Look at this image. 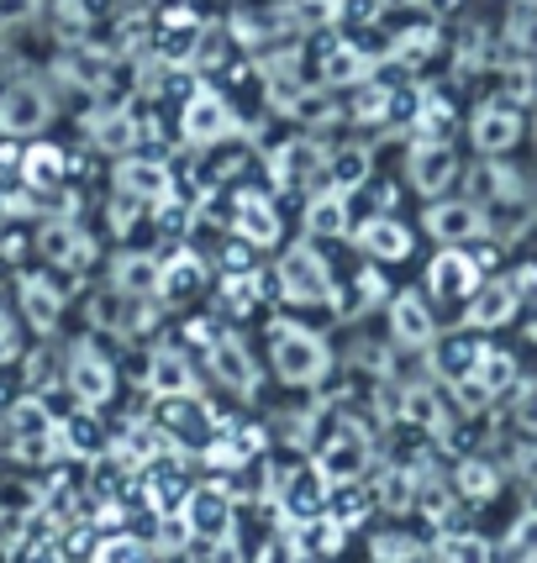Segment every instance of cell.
I'll use <instances>...</instances> for the list:
<instances>
[{
  "instance_id": "cell-1",
  "label": "cell",
  "mask_w": 537,
  "mask_h": 563,
  "mask_svg": "<svg viewBox=\"0 0 537 563\" xmlns=\"http://www.w3.org/2000/svg\"><path fill=\"white\" fill-rule=\"evenodd\" d=\"M268 358H274V374L295 390H317L332 374V347L300 321H274L268 327Z\"/></svg>"
},
{
  "instance_id": "cell-2",
  "label": "cell",
  "mask_w": 537,
  "mask_h": 563,
  "mask_svg": "<svg viewBox=\"0 0 537 563\" xmlns=\"http://www.w3.org/2000/svg\"><path fill=\"white\" fill-rule=\"evenodd\" d=\"M274 285L291 306H338V285H332V269L311 243H295L280 269H274Z\"/></svg>"
},
{
  "instance_id": "cell-3",
  "label": "cell",
  "mask_w": 537,
  "mask_h": 563,
  "mask_svg": "<svg viewBox=\"0 0 537 563\" xmlns=\"http://www.w3.org/2000/svg\"><path fill=\"white\" fill-rule=\"evenodd\" d=\"M311 453H317L311 464L327 474V485H353V479L369 468V432L353 417H338Z\"/></svg>"
},
{
  "instance_id": "cell-4",
  "label": "cell",
  "mask_w": 537,
  "mask_h": 563,
  "mask_svg": "<svg viewBox=\"0 0 537 563\" xmlns=\"http://www.w3.org/2000/svg\"><path fill=\"white\" fill-rule=\"evenodd\" d=\"M53 126V96L37 79H11L0 90V137H43Z\"/></svg>"
},
{
  "instance_id": "cell-5",
  "label": "cell",
  "mask_w": 537,
  "mask_h": 563,
  "mask_svg": "<svg viewBox=\"0 0 537 563\" xmlns=\"http://www.w3.org/2000/svg\"><path fill=\"white\" fill-rule=\"evenodd\" d=\"M64 385H69V395L85 411H100L117 395V368H111V358L96 343H74L64 353Z\"/></svg>"
},
{
  "instance_id": "cell-6",
  "label": "cell",
  "mask_w": 537,
  "mask_h": 563,
  "mask_svg": "<svg viewBox=\"0 0 537 563\" xmlns=\"http://www.w3.org/2000/svg\"><path fill=\"white\" fill-rule=\"evenodd\" d=\"M179 137L190 147H217L227 137H238V117H232V106L217 90H196L185 100V111H179Z\"/></svg>"
},
{
  "instance_id": "cell-7",
  "label": "cell",
  "mask_w": 537,
  "mask_h": 563,
  "mask_svg": "<svg viewBox=\"0 0 537 563\" xmlns=\"http://www.w3.org/2000/svg\"><path fill=\"white\" fill-rule=\"evenodd\" d=\"M206 368H211V379H217L221 390H232L238 400H253V395H259V379H264L238 332H217V343L206 347Z\"/></svg>"
},
{
  "instance_id": "cell-8",
  "label": "cell",
  "mask_w": 537,
  "mask_h": 563,
  "mask_svg": "<svg viewBox=\"0 0 537 563\" xmlns=\"http://www.w3.org/2000/svg\"><path fill=\"white\" fill-rule=\"evenodd\" d=\"M37 253L48 258L53 269L79 274V269L96 264V238H90L74 217H48L43 221V232H37Z\"/></svg>"
},
{
  "instance_id": "cell-9",
  "label": "cell",
  "mask_w": 537,
  "mask_h": 563,
  "mask_svg": "<svg viewBox=\"0 0 537 563\" xmlns=\"http://www.w3.org/2000/svg\"><path fill=\"white\" fill-rule=\"evenodd\" d=\"M179 521H185V532L190 538H232V490H221V485H196V490L185 495V506H179Z\"/></svg>"
},
{
  "instance_id": "cell-10",
  "label": "cell",
  "mask_w": 537,
  "mask_h": 563,
  "mask_svg": "<svg viewBox=\"0 0 537 563\" xmlns=\"http://www.w3.org/2000/svg\"><path fill=\"white\" fill-rule=\"evenodd\" d=\"M469 143L480 147V153H512L522 143V111H516L512 100H485L474 117H469Z\"/></svg>"
},
{
  "instance_id": "cell-11",
  "label": "cell",
  "mask_w": 537,
  "mask_h": 563,
  "mask_svg": "<svg viewBox=\"0 0 537 563\" xmlns=\"http://www.w3.org/2000/svg\"><path fill=\"white\" fill-rule=\"evenodd\" d=\"M268 174L280 190H295V185H311L317 174H327V147L317 137H295V143L274 147L268 153Z\"/></svg>"
},
{
  "instance_id": "cell-12",
  "label": "cell",
  "mask_w": 537,
  "mask_h": 563,
  "mask_svg": "<svg viewBox=\"0 0 537 563\" xmlns=\"http://www.w3.org/2000/svg\"><path fill=\"white\" fill-rule=\"evenodd\" d=\"M427 238H438V243H469V238H480L485 232V211H480V200H432L427 206Z\"/></svg>"
},
{
  "instance_id": "cell-13",
  "label": "cell",
  "mask_w": 537,
  "mask_h": 563,
  "mask_svg": "<svg viewBox=\"0 0 537 563\" xmlns=\"http://www.w3.org/2000/svg\"><path fill=\"white\" fill-rule=\"evenodd\" d=\"M406 179H412L421 196H442L453 179H459V158L448 143H421L416 137L412 153H406Z\"/></svg>"
},
{
  "instance_id": "cell-14",
  "label": "cell",
  "mask_w": 537,
  "mask_h": 563,
  "mask_svg": "<svg viewBox=\"0 0 537 563\" xmlns=\"http://www.w3.org/2000/svg\"><path fill=\"white\" fill-rule=\"evenodd\" d=\"M353 243L364 253L369 264H401L412 253V227H401L391 211H374V217L353 232Z\"/></svg>"
},
{
  "instance_id": "cell-15",
  "label": "cell",
  "mask_w": 537,
  "mask_h": 563,
  "mask_svg": "<svg viewBox=\"0 0 537 563\" xmlns=\"http://www.w3.org/2000/svg\"><path fill=\"white\" fill-rule=\"evenodd\" d=\"M427 285H432L438 300H469L480 290V264L469 258L464 247H442L438 258L427 264Z\"/></svg>"
},
{
  "instance_id": "cell-16",
  "label": "cell",
  "mask_w": 537,
  "mask_h": 563,
  "mask_svg": "<svg viewBox=\"0 0 537 563\" xmlns=\"http://www.w3.org/2000/svg\"><path fill=\"white\" fill-rule=\"evenodd\" d=\"M117 190L132 200H143V206H153V200H169L174 174L164 158H138V153H127L122 164H117Z\"/></svg>"
},
{
  "instance_id": "cell-17",
  "label": "cell",
  "mask_w": 537,
  "mask_h": 563,
  "mask_svg": "<svg viewBox=\"0 0 537 563\" xmlns=\"http://www.w3.org/2000/svg\"><path fill=\"white\" fill-rule=\"evenodd\" d=\"M17 300H22V321L32 327V332H43V338H48L53 327L64 321V290L53 285L48 274H22Z\"/></svg>"
},
{
  "instance_id": "cell-18",
  "label": "cell",
  "mask_w": 537,
  "mask_h": 563,
  "mask_svg": "<svg viewBox=\"0 0 537 563\" xmlns=\"http://www.w3.org/2000/svg\"><path fill=\"white\" fill-rule=\"evenodd\" d=\"M516 306L522 300H516L512 279H490L464 300V327L469 332H495V327H506L516 317Z\"/></svg>"
},
{
  "instance_id": "cell-19",
  "label": "cell",
  "mask_w": 537,
  "mask_h": 563,
  "mask_svg": "<svg viewBox=\"0 0 537 563\" xmlns=\"http://www.w3.org/2000/svg\"><path fill=\"white\" fill-rule=\"evenodd\" d=\"M53 74H58L64 85H74V90H85V96H111V74H117V64H111L100 48H69L58 64H53Z\"/></svg>"
},
{
  "instance_id": "cell-20",
  "label": "cell",
  "mask_w": 537,
  "mask_h": 563,
  "mask_svg": "<svg viewBox=\"0 0 537 563\" xmlns=\"http://www.w3.org/2000/svg\"><path fill=\"white\" fill-rule=\"evenodd\" d=\"M147 390L158 395H196L200 390V374L190 364V353H179V347H158L153 358H147Z\"/></svg>"
},
{
  "instance_id": "cell-21",
  "label": "cell",
  "mask_w": 537,
  "mask_h": 563,
  "mask_svg": "<svg viewBox=\"0 0 537 563\" xmlns=\"http://www.w3.org/2000/svg\"><path fill=\"white\" fill-rule=\"evenodd\" d=\"M232 232H238L248 247L280 243V211H274V200L268 196H238V206H232Z\"/></svg>"
},
{
  "instance_id": "cell-22",
  "label": "cell",
  "mask_w": 537,
  "mask_h": 563,
  "mask_svg": "<svg viewBox=\"0 0 537 563\" xmlns=\"http://www.w3.org/2000/svg\"><path fill=\"white\" fill-rule=\"evenodd\" d=\"M138 137H143V122H138L127 106H111V111H96V117H90V143H96L100 153L127 158V153L138 147Z\"/></svg>"
},
{
  "instance_id": "cell-23",
  "label": "cell",
  "mask_w": 537,
  "mask_h": 563,
  "mask_svg": "<svg viewBox=\"0 0 537 563\" xmlns=\"http://www.w3.org/2000/svg\"><path fill=\"white\" fill-rule=\"evenodd\" d=\"M391 332L401 347H432L438 338V321L421 306V295H395L391 300Z\"/></svg>"
},
{
  "instance_id": "cell-24",
  "label": "cell",
  "mask_w": 537,
  "mask_h": 563,
  "mask_svg": "<svg viewBox=\"0 0 537 563\" xmlns=\"http://www.w3.org/2000/svg\"><path fill=\"white\" fill-rule=\"evenodd\" d=\"M369 174H374V153L364 143H338L327 147V185L342 190V196H353L359 185H369Z\"/></svg>"
},
{
  "instance_id": "cell-25",
  "label": "cell",
  "mask_w": 537,
  "mask_h": 563,
  "mask_svg": "<svg viewBox=\"0 0 537 563\" xmlns=\"http://www.w3.org/2000/svg\"><path fill=\"white\" fill-rule=\"evenodd\" d=\"M227 37H232L238 48L264 53L274 37H291V26H285V16H280V5H274V11H232Z\"/></svg>"
},
{
  "instance_id": "cell-26",
  "label": "cell",
  "mask_w": 537,
  "mask_h": 563,
  "mask_svg": "<svg viewBox=\"0 0 537 563\" xmlns=\"http://www.w3.org/2000/svg\"><path fill=\"white\" fill-rule=\"evenodd\" d=\"M53 442H58V459H100L106 453V432H100L96 411H79V417L58 421Z\"/></svg>"
},
{
  "instance_id": "cell-27",
  "label": "cell",
  "mask_w": 537,
  "mask_h": 563,
  "mask_svg": "<svg viewBox=\"0 0 537 563\" xmlns=\"http://www.w3.org/2000/svg\"><path fill=\"white\" fill-rule=\"evenodd\" d=\"M200 285H206V258H200L196 247H185L158 274V300H190Z\"/></svg>"
},
{
  "instance_id": "cell-28",
  "label": "cell",
  "mask_w": 537,
  "mask_h": 563,
  "mask_svg": "<svg viewBox=\"0 0 537 563\" xmlns=\"http://www.w3.org/2000/svg\"><path fill=\"white\" fill-rule=\"evenodd\" d=\"M306 238H342L348 232V196L342 190H317V196L306 200Z\"/></svg>"
},
{
  "instance_id": "cell-29",
  "label": "cell",
  "mask_w": 537,
  "mask_h": 563,
  "mask_svg": "<svg viewBox=\"0 0 537 563\" xmlns=\"http://www.w3.org/2000/svg\"><path fill=\"white\" fill-rule=\"evenodd\" d=\"M369 74H374V58L359 53L353 43H332V48L321 53V79L338 85V90H348V85H369Z\"/></svg>"
},
{
  "instance_id": "cell-30",
  "label": "cell",
  "mask_w": 537,
  "mask_h": 563,
  "mask_svg": "<svg viewBox=\"0 0 537 563\" xmlns=\"http://www.w3.org/2000/svg\"><path fill=\"white\" fill-rule=\"evenodd\" d=\"M158 274H164L158 258H147V253H122V258L111 264V285L122 295H147V300H158Z\"/></svg>"
},
{
  "instance_id": "cell-31",
  "label": "cell",
  "mask_w": 537,
  "mask_h": 563,
  "mask_svg": "<svg viewBox=\"0 0 537 563\" xmlns=\"http://www.w3.org/2000/svg\"><path fill=\"white\" fill-rule=\"evenodd\" d=\"M427 353H432V368H438L442 379H453V385H459V379L474 374V364H480V353H485V347L474 343V338H432Z\"/></svg>"
},
{
  "instance_id": "cell-32",
  "label": "cell",
  "mask_w": 537,
  "mask_h": 563,
  "mask_svg": "<svg viewBox=\"0 0 537 563\" xmlns=\"http://www.w3.org/2000/svg\"><path fill=\"white\" fill-rule=\"evenodd\" d=\"M64 174H69V153H64V147L37 143V147H26L22 153V179L32 185V190H53Z\"/></svg>"
},
{
  "instance_id": "cell-33",
  "label": "cell",
  "mask_w": 537,
  "mask_h": 563,
  "mask_svg": "<svg viewBox=\"0 0 537 563\" xmlns=\"http://www.w3.org/2000/svg\"><path fill=\"white\" fill-rule=\"evenodd\" d=\"M196 43H200V22L190 11H169L164 16V37H158V53L169 64H190L196 58Z\"/></svg>"
},
{
  "instance_id": "cell-34",
  "label": "cell",
  "mask_w": 537,
  "mask_h": 563,
  "mask_svg": "<svg viewBox=\"0 0 537 563\" xmlns=\"http://www.w3.org/2000/svg\"><path fill=\"white\" fill-rule=\"evenodd\" d=\"M469 385L480 390V400H495V395H506L516 385V364L506 358V353H480V364H474V374H469Z\"/></svg>"
},
{
  "instance_id": "cell-35",
  "label": "cell",
  "mask_w": 537,
  "mask_h": 563,
  "mask_svg": "<svg viewBox=\"0 0 537 563\" xmlns=\"http://www.w3.org/2000/svg\"><path fill=\"white\" fill-rule=\"evenodd\" d=\"M395 417L416 421V427H432V432H438L448 411H442V400H438V390H432V385H406V390H401V400H395Z\"/></svg>"
},
{
  "instance_id": "cell-36",
  "label": "cell",
  "mask_w": 537,
  "mask_h": 563,
  "mask_svg": "<svg viewBox=\"0 0 537 563\" xmlns=\"http://www.w3.org/2000/svg\"><path fill=\"white\" fill-rule=\"evenodd\" d=\"M321 495H327V474H321L317 464H306L300 474H291V479H285V506H291L300 521H306V516H317Z\"/></svg>"
},
{
  "instance_id": "cell-37",
  "label": "cell",
  "mask_w": 537,
  "mask_h": 563,
  "mask_svg": "<svg viewBox=\"0 0 537 563\" xmlns=\"http://www.w3.org/2000/svg\"><path fill=\"white\" fill-rule=\"evenodd\" d=\"M6 427H11V438H48L58 421L48 417V406L37 395H22V400L6 406Z\"/></svg>"
},
{
  "instance_id": "cell-38",
  "label": "cell",
  "mask_w": 537,
  "mask_h": 563,
  "mask_svg": "<svg viewBox=\"0 0 537 563\" xmlns=\"http://www.w3.org/2000/svg\"><path fill=\"white\" fill-rule=\"evenodd\" d=\"M259 300H264V279H259V274H227L221 290H217L221 317H243V311H253Z\"/></svg>"
},
{
  "instance_id": "cell-39",
  "label": "cell",
  "mask_w": 537,
  "mask_h": 563,
  "mask_svg": "<svg viewBox=\"0 0 537 563\" xmlns=\"http://www.w3.org/2000/svg\"><path fill=\"white\" fill-rule=\"evenodd\" d=\"M280 16H285V26H291L295 37L300 32H321V26L338 22V0H285Z\"/></svg>"
},
{
  "instance_id": "cell-40",
  "label": "cell",
  "mask_w": 537,
  "mask_h": 563,
  "mask_svg": "<svg viewBox=\"0 0 537 563\" xmlns=\"http://www.w3.org/2000/svg\"><path fill=\"white\" fill-rule=\"evenodd\" d=\"M348 117L353 122H369V126H380V122H391V90L385 85H359V96H353V106H348Z\"/></svg>"
},
{
  "instance_id": "cell-41",
  "label": "cell",
  "mask_w": 537,
  "mask_h": 563,
  "mask_svg": "<svg viewBox=\"0 0 537 563\" xmlns=\"http://www.w3.org/2000/svg\"><path fill=\"white\" fill-rule=\"evenodd\" d=\"M432 48H438V32H432V26H406V32L395 37L391 58H395V64H421Z\"/></svg>"
},
{
  "instance_id": "cell-42",
  "label": "cell",
  "mask_w": 537,
  "mask_h": 563,
  "mask_svg": "<svg viewBox=\"0 0 537 563\" xmlns=\"http://www.w3.org/2000/svg\"><path fill=\"white\" fill-rule=\"evenodd\" d=\"M459 490H464L469 500H490V495H495V468H490L485 459H464V464H459Z\"/></svg>"
},
{
  "instance_id": "cell-43",
  "label": "cell",
  "mask_w": 537,
  "mask_h": 563,
  "mask_svg": "<svg viewBox=\"0 0 537 563\" xmlns=\"http://www.w3.org/2000/svg\"><path fill=\"white\" fill-rule=\"evenodd\" d=\"M442 563H490V548L485 538H474V532H453V538H442Z\"/></svg>"
},
{
  "instance_id": "cell-44",
  "label": "cell",
  "mask_w": 537,
  "mask_h": 563,
  "mask_svg": "<svg viewBox=\"0 0 537 563\" xmlns=\"http://www.w3.org/2000/svg\"><path fill=\"white\" fill-rule=\"evenodd\" d=\"M353 290H359V300H353V311H348V317H359L364 306H380V300L391 295V285H385V274H380V264H369V269H359V279H353Z\"/></svg>"
},
{
  "instance_id": "cell-45",
  "label": "cell",
  "mask_w": 537,
  "mask_h": 563,
  "mask_svg": "<svg viewBox=\"0 0 537 563\" xmlns=\"http://www.w3.org/2000/svg\"><path fill=\"white\" fill-rule=\"evenodd\" d=\"M221 58H227V32L221 26H200V43H196V69H217Z\"/></svg>"
},
{
  "instance_id": "cell-46",
  "label": "cell",
  "mask_w": 537,
  "mask_h": 563,
  "mask_svg": "<svg viewBox=\"0 0 537 563\" xmlns=\"http://www.w3.org/2000/svg\"><path fill=\"white\" fill-rule=\"evenodd\" d=\"M90 563H143V548H138V538H127V532H122V538L100 542Z\"/></svg>"
},
{
  "instance_id": "cell-47",
  "label": "cell",
  "mask_w": 537,
  "mask_h": 563,
  "mask_svg": "<svg viewBox=\"0 0 537 563\" xmlns=\"http://www.w3.org/2000/svg\"><path fill=\"white\" fill-rule=\"evenodd\" d=\"M37 16H43V0H0V32H17Z\"/></svg>"
},
{
  "instance_id": "cell-48",
  "label": "cell",
  "mask_w": 537,
  "mask_h": 563,
  "mask_svg": "<svg viewBox=\"0 0 537 563\" xmlns=\"http://www.w3.org/2000/svg\"><path fill=\"white\" fill-rule=\"evenodd\" d=\"M416 559V542L401 538V532H385V538H374V563H406Z\"/></svg>"
},
{
  "instance_id": "cell-49",
  "label": "cell",
  "mask_w": 537,
  "mask_h": 563,
  "mask_svg": "<svg viewBox=\"0 0 537 563\" xmlns=\"http://www.w3.org/2000/svg\"><path fill=\"white\" fill-rule=\"evenodd\" d=\"M385 0H338V22L348 26H364V22H380Z\"/></svg>"
},
{
  "instance_id": "cell-50",
  "label": "cell",
  "mask_w": 537,
  "mask_h": 563,
  "mask_svg": "<svg viewBox=\"0 0 537 563\" xmlns=\"http://www.w3.org/2000/svg\"><path fill=\"white\" fill-rule=\"evenodd\" d=\"M17 353H22V321L0 306V364H11Z\"/></svg>"
},
{
  "instance_id": "cell-51",
  "label": "cell",
  "mask_w": 537,
  "mask_h": 563,
  "mask_svg": "<svg viewBox=\"0 0 537 563\" xmlns=\"http://www.w3.org/2000/svg\"><path fill=\"white\" fill-rule=\"evenodd\" d=\"M391 511H406L412 506V474H385V495H380Z\"/></svg>"
},
{
  "instance_id": "cell-52",
  "label": "cell",
  "mask_w": 537,
  "mask_h": 563,
  "mask_svg": "<svg viewBox=\"0 0 537 563\" xmlns=\"http://www.w3.org/2000/svg\"><path fill=\"white\" fill-rule=\"evenodd\" d=\"M138 217H143V200H132V196L111 200V227H117V232H132V227H138Z\"/></svg>"
},
{
  "instance_id": "cell-53",
  "label": "cell",
  "mask_w": 537,
  "mask_h": 563,
  "mask_svg": "<svg viewBox=\"0 0 537 563\" xmlns=\"http://www.w3.org/2000/svg\"><path fill=\"white\" fill-rule=\"evenodd\" d=\"M53 368H58V364H53L48 353H32V358H26V385H32V390H48L53 379H58Z\"/></svg>"
},
{
  "instance_id": "cell-54",
  "label": "cell",
  "mask_w": 537,
  "mask_h": 563,
  "mask_svg": "<svg viewBox=\"0 0 537 563\" xmlns=\"http://www.w3.org/2000/svg\"><path fill=\"white\" fill-rule=\"evenodd\" d=\"M22 532H26V516L17 506H0V548H11Z\"/></svg>"
},
{
  "instance_id": "cell-55",
  "label": "cell",
  "mask_w": 537,
  "mask_h": 563,
  "mask_svg": "<svg viewBox=\"0 0 537 563\" xmlns=\"http://www.w3.org/2000/svg\"><path fill=\"white\" fill-rule=\"evenodd\" d=\"M206 563H243V553L232 548V538H217L211 542V553H206Z\"/></svg>"
},
{
  "instance_id": "cell-56",
  "label": "cell",
  "mask_w": 537,
  "mask_h": 563,
  "mask_svg": "<svg viewBox=\"0 0 537 563\" xmlns=\"http://www.w3.org/2000/svg\"><path fill=\"white\" fill-rule=\"evenodd\" d=\"M512 290H516V300H533V306H537V269H522V274H516Z\"/></svg>"
},
{
  "instance_id": "cell-57",
  "label": "cell",
  "mask_w": 537,
  "mask_h": 563,
  "mask_svg": "<svg viewBox=\"0 0 537 563\" xmlns=\"http://www.w3.org/2000/svg\"><path fill=\"white\" fill-rule=\"evenodd\" d=\"M0 211L6 217H32V196H22V190L17 196H0Z\"/></svg>"
},
{
  "instance_id": "cell-58",
  "label": "cell",
  "mask_w": 537,
  "mask_h": 563,
  "mask_svg": "<svg viewBox=\"0 0 537 563\" xmlns=\"http://www.w3.org/2000/svg\"><path fill=\"white\" fill-rule=\"evenodd\" d=\"M6 174H22V153L11 143H0V179H6Z\"/></svg>"
},
{
  "instance_id": "cell-59",
  "label": "cell",
  "mask_w": 537,
  "mask_h": 563,
  "mask_svg": "<svg viewBox=\"0 0 537 563\" xmlns=\"http://www.w3.org/2000/svg\"><path fill=\"white\" fill-rule=\"evenodd\" d=\"M453 5H459V0H421V11H427V16H448Z\"/></svg>"
}]
</instances>
